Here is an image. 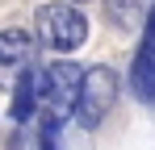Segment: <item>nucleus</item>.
<instances>
[{
    "mask_svg": "<svg viewBox=\"0 0 155 150\" xmlns=\"http://www.w3.org/2000/svg\"><path fill=\"white\" fill-rule=\"evenodd\" d=\"M34 38H38V46L54 50V54L63 58V54H71V50H80L88 42V21H84V13H80V4L54 0V4H42V8H38Z\"/></svg>",
    "mask_w": 155,
    "mask_h": 150,
    "instance_id": "1",
    "label": "nucleus"
},
{
    "mask_svg": "<svg viewBox=\"0 0 155 150\" xmlns=\"http://www.w3.org/2000/svg\"><path fill=\"white\" fill-rule=\"evenodd\" d=\"M122 96V75L113 71V67H88V71L80 75V92H76V108H71V117H76L84 129H97V125L109 117V108L117 104Z\"/></svg>",
    "mask_w": 155,
    "mask_h": 150,
    "instance_id": "2",
    "label": "nucleus"
},
{
    "mask_svg": "<svg viewBox=\"0 0 155 150\" xmlns=\"http://www.w3.org/2000/svg\"><path fill=\"white\" fill-rule=\"evenodd\" d=\"M38 75V108L46 113V121L63 125L71 117V108H76V92H80V67L76 63H67V58H54L51 67H42Z\"/></svg>",
    "mask_w": 155,
    "mask_h": 150,
    "instance_id": "3",
    "label": "nucleus"
},
{
    "mask_svg": "<svg viewBox=\"0 0 155 150\" xmlns=\"http://www.w3.org/2000/svg\"><path fill=\"white\" fill-rule=\"evenodd\" d=\"M34 54H38L34 29H17V25L0 29V88H13V79L34 67Z\"/></svg>",
    "mask_w": 155,
    "mask_h": 150,
    "instance_id": "4",
    "label": "nucleus"
},
{
    "mask_svg": "<svg viewBox=\"0 0 155 150\" xmlns=\"http://www.w3.org/2000/svg\"><path fill=\"white\" fill-rule=\"evenodd\" d=\"M130 88L138 100L155 104V4L143 17V42H138L134 63H130Z\"/></svg>",
    "mask_w": 155,
    "mask_h": 150,
    "instance_id": "5",
    "label": "nucleus"
},
{
    "mask_svg": "<svg viewBox=\"0 0 155 150\" xmlns=\"http://www.w3.org/2000/svg\"><path fill=\"white\" fill-rule=\"evenodd\" d=\"M38 113V75L34 67L13 79V121H29Z\"/></svg>",
    "mask_w": 155,
    "mask_h": 150,
    "instance_id": "6",
    "label": "nucleus"
},
{
    "mask_svg": "<svg viewBox=\"0 0 155 150\" xmlns=\"http://www.w3.org/2000/svg\"><path fill=\"white\" fill-rule=\"evenodd\" d=\"M105 8H109L113 25H134L143 13V0H105Z\"/></svg>",
    "mask_w": 155,
    "mask_h": 150,
    "instance_id": "7",
    "label": "nucleus"
},
{
    "mask_svg": "<svg viewBox=\"0 0 155 150\" xmlns=\"http://www.w3.org/2000/svg\"><path fill=\"white\" fill-rule=\"evenodd\" d=\"M38 142H42V150H59V125L42 117V129H38Z\"/></svg>",
    "mask_w": 155,
    "mask_h": 150,
    "instance_id": "8",
    "label": "nucleus"
},
{
    "mask_svg": "<svg viewBox=\"0 0 155 150\" xmlns=\"http://www.w3.org/2000/svg\"><path fill=\"white\" fill-rule=\"evenodd\" d=\"M71 4H88V0H71Z\"/></svg>",
    "mask_w": 155,
    "mask_h": 150,
    "instance_id": "9",
    "label": "nucleus"
}]
</instances>
